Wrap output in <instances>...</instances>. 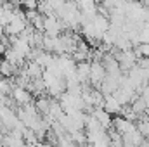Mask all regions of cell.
Instances as JSON below:
<instances>
[{"label": "cell", "mask_w": 149, "mask_h": 147, "mask_svg": "<svg viewBox=\"0 0 149 147\" xmlns=\"http://www.w3.org/2000/svg\"><path fill=\"white\" fill-rule=\"evenodd\" d=\"M14 97H16V101H17V102H21V104H24V102H28V101H30L28 92H26V90H23V88H16V90H14Z\"/></svg>", "instance_id": "6da1fadb"}, {"label": "cell", "mask_w": 149, "mask_h": 147, "mask_svg": "<svg viewBox=\"0 0 149 147\" xmlns=\"http://www.w3.org/2000/svg\"><path fill=\"white\" fill-rule=\"evenodd\" d=\"M139 55H144V57H149V43H142L137 50Z\"/></svg>", "instance_id": "7a4b0ae2"}]
</instances>
